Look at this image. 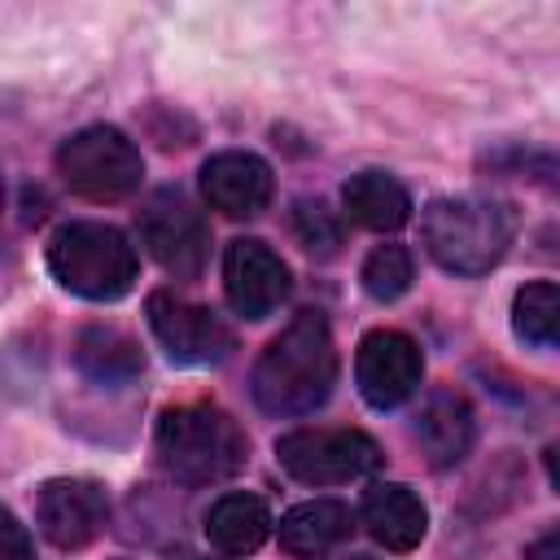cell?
I'll list each match as a JSON object with an SVG mask.
<instances>
[{
	"mask_svg": "<svg viewBox=\"0 0 560 560\" xmlns=\"http://www.w3.org/2000/svg\"><path fill=\"white\" fill-rule=\"evenodd\" d=\"M337 385V350L319 311L293 315L258 354L249 389L267 416H306L328 402Z\"/></svg>",
	"mask_w": 560,
	"mask_h": 560,
	"instance_id": "1",
	"label": "cell"
},
{
	"mask_svg": "<svg viewBox=\"0 0 560 560\" xmlns=\"http://www.w3.org/2000/svg\"><path fill=\"white\" fill-rule=\"evenodd\" d=\"M424 249L451 276H486L516 236V210L499 197H438L420 219Z\"/></svg>",
	"mask_w": 560,
	"mask_h": 560,
	"instance_id": "2",
	"label": "cell"
},
{
	"mask_svg": "<svg viewBox=\"0 0 560 560\" xmlns=\"http://www.w3.org/2000/svg\"><path fill=\"white\" fill-rule=\"evenodd\" d=\"M153 451H158V464L175 481L210 486V481H228L232 472L245 468L249 438L223 407L184 402V407L162 411L158 433H153Z\"/></svg>",
	"mask_w": 560,
	"mask_h": 560,
	"instance_id": "3",
	"label": "cell"
},
{
	"mask_svg": "<svg viewBox=\"0 0 560 560\" xmlns=\"http://www.w3.org/2000/svg\"><path fill=\"white\" fill-rule=\"evenodd\" d=\"M48 271L74 298L114 302V298L131 293V284L140 276V258H136V245L127 241V232H118L114 223L74 219L52 232Z\"/></svg>",
	"mask_w": 560,
	"mask_h": 560,
	"instance_id": "4",
	"label": "cell"
},
{
	"mask_svg": "<svg viewBox=\"0 0 560 560\" xmlns=\"http://www.w3.org/2000/svg\"><path fill=\"white\" fill-rule=\"evenodd\" d=\"M57 175L61 184L83 201H122L144 179L140 149L118 127H83L57 149Z\"/></svg>",
	"mask_w": 560,
	"mask_h": 560,
	"instance_id": "5",
	"label": "cell"
},
{
	"mask_svg": "<svg viewBox=\"0 0 560 560\" xmlns=\"http://www.w3.org/2000/svg\"><path fill=\"white\" fill-rule=\"evenodd\" d=\"M276 459L302 486H341L381 464L376 438L363 429H293L276 442Z\"/></svg>",
	"mask_w": 560,
	"mask_h": 560,
	"instance_id": "6",
	"label": "cell"
},
{
	"mask_svg": "<svg viewBox=\"0 0 560 560\" xmlns=\"http://www.w3.org/2000/svg\"><path fill=\"white\" fill-rule=\"evenodd\" d=\"M140 228V245L149 249V258L175 276V280H197L210 254V232L206 219L192 210V201L179 188H162L144 201V210L136 214Z\"/></svg>",
	"mask_w": 560,
	"mask_h": 560,
	"instance_id": "7",
	"label": "cell"
},
{
	"mask_svg": "<svg viewBox=\"0 0 560 560\" xmlns=\"http://www.w3.org/2000/svg\"><path fill=\"white\" fill-rule=\"evenodd\" d=\"M144 315H149V328H153V337H158V346L166 350L171 363H184V368L219 363L236 346L232 328L210 306H197V302H188L171 289L149 293Z\"/></svg>",
	"mask_w": 560,
	"mask_h": 560,
	"instance_id": "8",
	"label": "cell"
},
{
	"mask_svg": "<svg viewBox=\"0 0 560 560\" xmlns=\"http://www.w3.org/2000/svg\"><path fill=\"white\" fill-rule=\"evenodd\" d=\"M420 376H424V354H420V346L407 332H398V328H372L359 341L354 385H359V394H363L368 407H376V411L402 407L420 389Z\"/></svg>",
	"mask_w": 560,
	"mask_h": 560,
	"instance_id": "9",
	"label": "cell"
},
{
	"mask_svg": "<svg viewBox=\"0 0 560 560\" xmlns=\"http://www.w3.org/2000/svg\"><path fill=\"white\" fill-rule=\"evenodd\" d=\"M109 521V494L92 477H52L35 494V525L61 551H83Z\"/></svg>",
	"mask_w": 560,
	"mask_h": 560,
	"instance_id": "10",
	"label": "cell"
},
{
	"mask_svg": "<svg viewBox=\"0 0 560 560\" xmlns=\"http://www.w3.org/2000/svg\"><path fill=\"white\" fill-rule=\"evenodd\" d=\"M223 293L241 319H267L289 298V267L267 241L241 236L223 254Z\"/></svg>",
	"mask_w": 560,
	"mask_h": 560,
	"instance_id": "11",
	"label": "cell"
},
{
	"mask_svg": "<svg viewBox=\"0 0 560 560\" xmlns=\"http://www.w3.org/2000/svg\"><path fill=\"white\" fill-rule=\"evenodd\" d=\"M271 192H276V179H271V166L258 153L223 149V153L206 158V166H201V197L223 219H254V214H262Z\"/></svg>",
	"mask_w": 560,
	"mask_h": 560,
	"instance_id": "12",
	"label": "cell"
},
{
	"mask_svg": "<svg viewBox=\"0 0 560 560\" xmlns=\"http://www.w3.org/2000/svg\"><path fill=\"white\" fill-rule=\"evenodd\" d=\"M416 442H420V455L433 464V468H455L468 446H472V433H477V420H472V407L464 394L455 389H438L424 398L416 424H411Z\"/></svg>",
	"mask_w": 560,
	"mask_h": 560,
	"instance_id": "13",
	"label": "cell"
},
{
	"mask_svg": "<svg viewBox=\"0 0 560 560\" xmlns=\"http://www.w3.org/2000/svg\"><path fill=\"white\" fill-rule=\"evenodd\" d=\"M363 525L385 551H411V547H420V538L429 529V512L411 486L376 481L363 494Z\"/></svg>",
	"mask_w": 560,
	"mask_h": 560,
	"instance_id": "14",
	"label": "cell"
},
{
	"mask_svg": "<svg viewBox=\"0 0 560 560\" xmlns=\"http://www.w3.org/2000/svg\"><path fill=\"white\" fill-rule=\"evenodd\" d=\"M74 368L96 385H131L144 372V354L131 332L92 324L74 337Z\"/></svg>",
	"mask_w": 560,
	"mask_h": 560,
	"instance_id": "15",
	"label": "cell"
},
{
	"mask_svg": "<svg viewBox=\"0 0 560 560\" xmlns=\"http://www.w3.org/2000/svg\"><path fill=\"white\" fill-rule=\"evenodd\" d=\"M346 214L368 232H398L411 219V192L385 171H359L341 184Z\"/></svg>",
	"mask_w": 560,
	"mask_h": 560,
	"instance_id": "16",
	"label": "cell"
},
{
	"mask_svg": "<svg viewBox=\"0 0 560 560\" xmlns=\"http://www.w3.org/2000/svg\"><path fill=\"white\" fill-rule=\"evenodd\" d=\"M350 529H354V521H350L346 503H337V499H306V503H298V508H289L280 516V547L289 556L311 560V556H324L337 542H346Z\"/></svg>",
	"mask_w": 560,
	"mask_h": 560,
	"instance_id": "17",
	"label": "cell"
},
{
	"mask_svg": "<svg viewBox=\"0 0 560 560\" xmlns=\"http://www.w3.org/2000/svg\"><path fill=\"white\" fill-rule=\"evenodd\" d=\"M267 534H271V512L258 494L236 490V494L214 499V508L206 512V538L223 556H249L267 542Z\"/></svg>",
	"mask_w": 560,
	"mask_h": 560,
	"instance_id": "18",
	"label": "cell"
},
{
	"mask_svg": "<svg viewBox=\"0 0 560 560\" xmlns=\"http://www.w3.org/2000/svg\"><path fill=\"white\" fill-rule=\"evenodd\" d=\"M512 332L538 350H551L556 346V332H560V289L551 280H534V284H521L516 298H512Z\"/></svg>",
	"mask_w": 560,
	"mask_h": 560,
	"instance_id": "19",
	"label": "cell"
},
{
	"mask_svg": "<svg viewBox=\"0 0 560 560\" xmlns=\"http://www.w3.org/2000/svg\"><path fill=\"white\" fill-rule=\"evenodd\" d=\"M368 298L376 302H394L411 289L416 280V262H411V249L407 245H376L368 258H363V271H359Z\"/></svg>",
	"mask_w": 560,
	"mask_h": 560,
	"instance_id": "20",
	"label": "cell"
},
{
	"mask_svg": "<svg viewBox=\"0 0 560 560\" xmlns=\"http://www.w3.org/2000/svg\"><path fill=\"white\" fill-rule=\"evenodd\" d=\"M293 232L311 258H332L341 249V223L319 197H302L293 206Z\"/></svg>",
	"mask_w": 560,
	"mask_h": 560,
	"instance_id": "21",
	"label": "cell"
},
{
	"mask_svg": "<svg viewBox=\"0 0 560 560\" xmlns=\"http://www.w3.org/2000/svg\"><path fill=\"white\" fill-rule=\"evenodd\" d=\"M31 556V538L18 525V516L0 503V560H26Z\"/></svg>",
	"mask_w": 560,
	"mask_h": 560,
	"instance_id": "22",
	"label": "cell"
},
{
	"mask_svg": "<svg viewBox=\"0 0 560 560\" xmlns=\"http://www.w3.org/2000/svg\"><path fill=\"white\" fill-rule=\"evenodd\" d=\"M525 560H560V534H556V529H547L538 542H529Z\"/></svg>",
	"mask_w": 560,
	"mask_h": 560,
	"instance_id": "23",
	"label": "cell"
},
{
	"mask_svg": "<svg viewBox=\"0 0 560 560\" xmlns=\"http://www.w3.org/2000/svg\"><path fill=\"white\" fill-rule=\"evenodd\" d=\"M0 210H4V179H0Z\"/></svg>",
	"mask_w": 560,
	"mask_h": 560,
	"instance_id": "24",
	"label": "cell"
},
{
	"mask_svg": "<svg viewBox=\"0 0 560 560\" xmlns=\"http://www.w3.org/2000/svg\"><path fill=\"white\" fill-rule=\"evenodd\" d=\"M341 560H372V556H341Z\"/></svg>",
	"mask_w": 560,
	"mask_h": 560,
	"instance_id": "25",
	"label": "cell"
}]
</instances>
